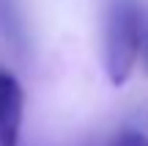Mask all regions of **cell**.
Instances as JSON below:
<instances>
[{
  "label": "cell",
  "mask_w": 148,
  "mask_h": 146,
  "mask_svg": "<svg viewBox=\"0 0 148 146\" xmlns=\"http://www.w3.org/2000/svg\"><path fill=\"white\" fill-rule=\"evenodd\" d=\"M145 17L137 0H107L104 11V72L112 86H123L132 77L143 53Z\"/></svg>",
  "instance_id": "obj_1"
},
{
  "label": "cell",
  "mask_w": 148,
  "mask_h": 146,
  "mask_svg": "<svg viewBox=\"0 0 148 146\" xmlns=\"http://www.w3.org/2000/svg\"><path fill=\"white\" fill-rule=\"evenodd\" d=\"M22 116V88L11 72L0 69V130L19 127Z\"/></svg>",
  "instance_id": "obj_2"
},
{
  "label": "cell",
  "mask_w": 148,
  "mask_h": 146,
  "mask_svg": "<svg viewBox=\"0 0 148 146\" xmlns=\"http://www.w3.org/2000/svg\"><path fill=\"white\" fill-rule=\"evenodd\" d=\"M110 146H148V135L140 130H123L112 138Z\"/></svg>",
  "instance_id": "obj_3"
},
{
  "label": "cell",
  "mask_w": 148,
  "mask_h": 146,
  "mask_svg": "<svg viewBox=\"0 0 148 146\" xmlns=\"http://www.w3.org/2000/svg\"><path fill=\"white\" fill-rule=\"evenodd\" d=\"M16 132H19V127H3L0 130V146H16Z\"/></svg>",
  "instance_id": "obj_4"
},
{
  "label": "cell",
  "mask_w": 148,
  "mask_h": 146,
  "mask_svg": "<svg viewBox=\"0 0 148 146\" xmlns=\"http://www.w3.org/2000/svg\"><path fill=\"white\" fill-rule=\"evenodd\" d=\"M140 58H143V69L148 75V28H145V39H143V53H140Z\"/></svg>",
  "instance_id": "obj_5"
}]
</instances>
